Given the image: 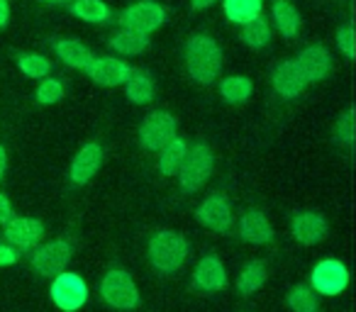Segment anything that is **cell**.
<instances>
[{
	"label": "cell",
	"mask_w": 356,
	"mask_h": 312,
	"mask_svg": "<svg viewBox=\"0 0 356 312\" xmlns=\"http://www.w3.org/2000/svg\"><path fill=\"white\" fill-rule=\"evenodd\" d=\"M186 66L193 81L208 85L222 71V49L208 35H195L186 44Z\"/></svg>",
	"instance_id": "6da1fadb"
},
{
	"label": "cell",
	"mask_w": 356,
	"mask_h": 312,
	"mask_svg": "<svg viewBox=\"0 0 356 312\" xmlns=\"http://www.w3.org/2000/svg\"><path fill=\"white\" fill-rule=\"evenodd\" d=\"M188 258V242L173 229H159L149 242V261L163 276H171Z\"/></svg>",
	"instance_id": "7a4b0ae2"
},
{
	"label": "cell",
	"mask_w": 356,
	"mask_h": 312,
	"mask_svg": "<svg viewBox=\"0 0 356 312\" xmlns=\"http://www.w3.org/2000/svg\"><path fill=\"white\" fill-rule=\"evenodd\" d=\"M210 174H213V151L208 144H195L188 149L184 164L178 169V183L186 193H195L208 183Z\"/></svg>",
	"instance_id": "3957f363"
},
{
	"label": "cell",
	"mask_w": 356,
	"mask_h": 312,
	"mask_svg": "<svg viewBox=\"0 0 356 312\" xmlns=\"http://www.w3.org/2000/svg\"><path fill=\"white\" fill-rule=\"evenodd\" d=\"M100 295L115 310H134L139 305V290L132 276L122 268H113L100 281Z\"/></svg>",
	"instance_id": "277c9868"
},
{
	"label": "cell",
	"mask_w": 356,
	"mask_h": 312,
	"mask_svg": "<svg viewBox=\"0 0 356 312\" xmlns=\"http://www.w3.org/2000/svg\"><path fill=\"white\" fill-rule=\"evenodd\" d=\"M49 293L54 305L64 312H76L88 302V286H86V281L79 273L61 271L59 276H54Z\"/></svg>",
	"instance_id": "5b68a950"
},
{
	"label": "cell",
	"mask_w": 356,
	"mask_h": 312,
	"mask_svg": "<svg viewBox=\"0 0 356 312\" xmlns=\"http://www.w3.org/2000/svg\"><path fill=\"white\" fill-rule=\"evenodd\" d=\"M120 22H122V30L139 32V35L149 37L154 30H159L166 22V10L154 0H139V3L129 6L127 10H122Z\"/></svg>",
	"instance_id": "8992f818"
},
{
	"label": "cell",
	"mask_w": 356,
	"mask_h": 312,
	"mask_svg": "<svg viewBox=\"0 0 356 312\" xmlns=\"http://www.w3.org/2000/svg\"><path fill=\"white\" fill-rule=\"evenodd\" d=\"M310 286L315 293L320 295H327V297H334L339 293L346 290L349 286V271L341 261L337 258H325L320 261L310 273Z\"/></svg>",
	"instance_id": "52a82bcc"
},
{
	"label": "cell",
	"mask_w": 356,
	"mask_h": 312,
	"mask_svg": "<svg viewBox=\"0 0 356 312\" xmlns=\"http://www.w3.org/2000/svg\"><path fill=\"white\" fill-rule=\"evenodd\" d=\"M171 139H176V117L171 113H152L139 127V144L147 151H161Z\"/></svg>",
	"instance_id": "ba28073f"
},
{
	"label": "cell",
	"mask_w": 356,
	"mask_h": 312,
	"mask_svg": "<svg viewBox=\"0 0 356 312\" xmlns=\"http://www.w3.org/2000/svg\"><path fill=\"white\" fill-rule=\"evenodd\" d=\"M71 261V244L64 239H56L44 247H40L32 256V268L40 276H59L61 271H66Z\"/></svg>",
	"instance_id": "9c48e42d"
},
{
	"label": "cell",
	"mask_w": 356,
	"mask_h": 312,
	"mask_svg": "<svg viewBox=\"0 0 356 312\" xmlns=\"http://www.w3.org/2000/svg\"><path fill=\"white\" fill-rule=\"evenodd\" d=\"M195 217H198V222L203 224V227L213 229V232H220V234L229 232L234 224V215H232V208H229L227 198L218 193L205 198L203 203L198 205Z\"/></svg>",
	"instance_id": "30bf717a"
},
{
	"label": "cell",
	"mask_w": 356,
	"mask_h": 312,
	"mask_svg": "<svg viewBox=\"0 0 356 312\" xmlns=\"http://www.w3.org/2000/svg\"><path fill=\"white\" fill-rule=\"evenodd\" d=\"M86 71H88V76L95 83L105 85V88H115V85L127 83V79L132 76V66L120 59H113V56H100V59L95 56Z\"/></svg>",
	"instance_id": "8fae6325"
},
{
	"label": "cell",
	"mask_w": 356,
	"mask_h": 312,
	"mask_svg": "<svg viewBox=\"0 0 356 312\" xmlns=\"http://www.w3.org/2000/svg\"><path fill=\"white\" fill-rule=\"evenodd\" d=\"M193 286L200 293H220L227 288V271L218 256H203L193 271Z\"/></svg>",
	"instance_id": "7c38bea8"
},
{
	"label": "cell",
	"mask_w": 356,
	"mask_h": 312,
	"mask_svg": "<svg viewBox=\"0 0 356 312\" xmlns=\"http://www.w3.org/2000/svg\"><path fill=\"white\" fill-rule=\"evenodd\" d=\"M291 232L296 237V242L312 247V244L325 242L330 224H327V220L320 213H298L291 222Z\"/></svg>",
	"instance_id": "4fadbf2b"
},
{
	"label": "cell",
	"mask_w": 356,
	"mask_h": 312,
	"mask_svg": "<svg viewBox=\"0 0 356 312\" xmlns=\"http://www.w3.org/2000/svg\"><path fill=\"white\" fill-rule=\"evenodd\" d=\"M44 237V224L35 217H10L6 224V239L15 249H32Z\"/></svg>",
	"instance_id": "5bb4252c"
},
{
	"label": "cell",
	"mask_w": 356,
	"mask_h": 312,
	"mask_svg": "<svg viewBox=\"0 0 356 312\" xmlns=\"http://www.w3.org/2000/svg\"><path fill=\"white\" fill-rule=\"evenodd\" d=\"M100 164H103V149L100 144H86L71 161V181L76 186H86L93 181V176L98 174Z\"/></svg>",
	"instance_id": "9a60e30c"
},
{
	"label": "cell",
	"mask_w": 356,
	"mask_h": 312,
	"mask_svg": "<svg viewBox=\"0 0 356 312\" xmlns=\"http://www.w3.org/2000/svg\"><path fill=\"white\" fill-rule=\"evenodd\" d=\"M296 64H298V69H300V74L305 76L307 83L327 79V74H330V69H332L330 51H327L325 47H307V49H302L300 54H298Z\"/></svg>",
	"instance_id": "2e32d148"
},
{
	"label": "cell",
	"mask_w": 356,
	"mask_h": 312,
	"mask_svg": "<svg viewBox=\"0 0 356 312\" xmlns=\"http://www.w3.org/2000/svg\"><path fill=\"white\" fill-rule=\"evenodd\" d=\"M271 83H273V90L283 98H298V95L305 90L307 81L305 76L300 74L296 61H283L273 69V76H271Z\"/></svg>",
	"instance_id": "e0dca14e"
},
{
	"label": "cell",
	"mask_w": 356,
	"mask_h": 312,
	"mask_svg": "<svg viewBox=\"0 0 356 312\" xmlns=\"http://www.w3.org/2000/svg\"><path fill=\"white\" fill-rule=\"evenodd\" d=\"M239 232H242V237L247 239L249 244H257V247L268 244L273 239V227L261 210H249V213H244L242 220H239Z\"/></svg>",
	"instance_id": "ac0fdd59"
},
{
	"label": "cell",
	"mask_w": 356,
	"mask_h": 312,
	"mask_svg": "<svg viewBox=\"0 0 356 312\" xmlns=\"http://www.w3.org/2000/svg\"><path fill=\"white\" fill-rule=\"evenodd\" d=\"M54 51L66 66H71V69H83L86 71L90 66V61L95 59L93 51L76 40H59L54 44Z\"/></svg>",
	"instance_id": "d6986e66"
},
{
	"label": "cell",
	"mask_w": 356,
	"mask_h": 312,
	"mask_svg": "<svg viewBox=\"0 0 356 312\" xmlns=\"http://www.w3.org/2000/svg\"><path fill=\"white\" fill-rule=\"evenodd\" d=\"M271 20H273V25H276V30L281 32L283 37H288V40L300 32V15H298V10L288 0H273Z\"/></svg>",
	"instance_id": "ffe728a7"
},
{
	"label": "cell",
	"mask_w": 356,
	"mask_h": 312,
	"mask_svg": "<svg viewBox=\"0 0 356 312\" xmlns=\"http://www.w3.org/2000/svg\"><path fill=\"white\" fill-rule=\"evenodd\" d=\"M264 0H222L225 17L234 25H247L261 15Z\"/></svg>",
	"instance_id": "44dd1931"
},
{
	"label": "cell",
	"mask_w": 356,
	"mask_h": 312,
	"mask_svg": "<svg viewBox=\"0 0 356 312\" xmlns=\"http://www.w3.org/2000/svg\"><path fill=\"white\" fill-rule=\"evenodd\" d=\"M110 49L118 51V54H122V56H137L149 49V37L139 35V32L120 30L110 37Z\"/></svg>",
	"instance_id": "7402d4cb"
},
{
	"label": "cell",
	"mask_w": 356,
	"mask_h": 312,
	"mask_svg": "<svg viewBox=\"0 0 356 312\" xmlns=\"http://www.w3.org/2000/svg\"><path fill=\"white\" fill-rule=\"evenodd\" d=\"M186 154H188V144L184 139H171L166 147L161 149V156H159V171L163 176H176L181 164H184Z\"/></svg>",
	"instance_id": "603a6c76"
},
{
	"label": "cell",
	"mask_w": 356,
	"mask_h": 312,
	"mask_svg": "<svg viewBox=\"0 0 356 312\" xmlns=\"http://www.w3.org/2000/svg\"><path fill=\"white\" fill-rule=\"evenodd\" d=\"M124 93H127L129 103L134 105H147L154 100V81L144 71H132V76L124 83Z\"/></svg>",
	"instance_id": "cb8c5ba5"
},
{
	"label": "cell",
	"mask_w": 356,
	"mask_h": 312,
	"mask_svg": "<svg viewBox=\"0 0 356 312\" xmlns=\"http://www.w3.org/2000/svg\"><path fill=\"white\" fill-rule=\"evenodd\" d=\"M71 13L79 20L90 22V25H105L110 22V8L103 0H74L71 3Z\"/></svg>",
	"instance_id": "d4e9b609"
},
{
	"label": "cell",
	"mask_w": 356,
	"mask_h": 312,
	"mask_svg": "<svg viewBox=\"0 0 356 312\" xmlns=\"http://www.w3.org/2000/svg\"><path fill=\"white\" fill-rule=\"evenodd\" d=\"M264 283H266V266H264V261H249L237 278V290L242 295H254V293L261 290Z\"/></svg>",
	"instance_id": "484cf974"
},
{
	"label": "cell",
	"mask_w": 356,
	"mask_h": 312,
	"mask_svg": "<svg viewBox=\"0 0 356 312\" xmlns=\"http://www.w3.org/2000/svg\"><path fill=\"white\" fill-rule=\"evenodd\" d=\"M252 90H254V85L247 76H229V79H225L222 83H220L222 98L232 105L247 103V100L252 98Z\"/></svg>",
	"instance_id": "4316f807"
},
{
	"label": "cell",
	"mask_w": 356,
	"mask_h": 312,
	"mask_svg": "<svg viewBox=\"0 0 356 312\" xmlns=\"http://www.w3.org/2000/svg\"><path fill=\"white\" fill-rule=\"evenodd\" d=\"M242 40H244V44L252 47V49H264V47L268 44V40H271V27L259 15V17H254L252 22L242 25Z\"/></svg>",
	"instance_id": "83f0119b"
},
{
	"label": "cell",
	"mask_w": 356,
	"mask_h": 312,
	"mask_svg": "<svg viewBox=\"0 0 356 312\" xmlns=\"http://www.w3.org/2000/svg\"><path fill=\"white\" fill-rule=\"evenodd\" d=\"M288 307L293 312H320V300L310 286H293L288 293Z\"/></svg>",
	"instance_id": "f1b7e54d"
},
{
	"label": "cell",
	"mask_w": 356,
	"mask_h": 312,
	"mask_svg": "<svg viewBox=\"0 0 356 312\" xmlns=\"http://www.w3.org/2000/svg\"><path fill=\"white\" fill-rule=\"evenodd\" d=\"M17 66L30 79H47V74L51 71V61L42 54H20L17 56Z\"/></svg>",
	"instance_id": "f546056e"
},
{
	"label": "cell",
	"mask_w": 356,
	"mask_h": 312,
	"mask_svg": "<svg viewBox=\"0 0 356 312\" xmlns=\"http://www.w3.org/2000/svg\"><path fill=\"white\" fill-rule=\"evenodd\" d=\"M64 98V85L59 83L56 79H44L37 88V100L42 105H54Z\"/></svg>",
	"instance_id": "4dcf8cb0"
},
{
	"label": "cell",
	"mask_w": 356,
	"mask_h": 312,
	"mask_svg": "<svg viewBox=\"0 0 356 312\" xmlns=\"http://www.w3.org/2000/svg\"><path fill=\"white\" fill-rule=\"evenodd\" d=\"M334 137H337V142L346 144V147H351V144H354V137H356L354 110H346V113L339 117V122H337V127H334Z\"/></svg>",
	"instance_id": "1f68e13d"
},
{
	"label": "cell",
	"mask_w": 356,
	"mask_h": 312,
	"mask_svg": "<svg viewBox=\"0 0 356 312\" xmlns=\"http://www.w3.org/2000/svg\"><path fill=\"white\" fill-rule=\"evenodd\" d=\"M354 27L351 25H341L339 30H337V47L341 49V54L346 56V59H354L356 54V40H354Z\"/></svg>",
	"instance_id": "d6a6232c"
},
{
	"label": "cell",
	"mask_w": 356,
	"mask_h": 312,
	"mask_svg": "<svg viewBox=\"0 0 356 312\" xmlns=\"http://www.w3.org/2000/svg\"><path fill=\"white\" fill-rule=\"evenodd\" d=\"M17 258H20V254H17L15 247H10V244H0V266H13Z\"/></svg>",
	"instance_id": "836d02e7"
},
{
	"label": "cell",
	"mask_w": 356,
	"mask_h": 312,
	"mask_svg": "<svg viewBox=\"0 0 356 312\" xmlns=\"http://www.w3.org/2000/svg\"><path fill=\"white\" fill-rule=\"evenodd\" d=\"M13 217V205L6 193H0V224H8Z\"/></svg>",
	"instance_id": "e575fe53"
},
{
	"label": "cell",
	"mask_w": 356,
	"mask_h": 312,
	"mask_svg": "<svg viewBox=\"0 0 356 312\" xmlns=\"http://www.w3.org/2000/svg\"><path fill=\"white\" fill-rule=\"evenodd\" d=\"M8 20H10V3L0 0V27H6Z\"/></svg>",
	"instance_id": "d590c367"
},
{
	"label": "cell",
	"mask_w": 356,
	"mask_h": 312,
	"mask_svg": "<svg viewBox=\"0 0 356 312\" xmlns=\"http://www.w3.org/2000/svg\"><path fill=\"white\" fill-rule=\"evenodd\" d=\"M6 169H8V154H6V147H0V181L6 176Z\"/></svg>",
	"instance_id": "8d00e7d4"
},
{
	"label": "cell",
	"mask_w": 356,
	"mask_h": 312,
	"mask_svg": "<svg viewBox=\"0 0 356 312\" xmlns=\"http://www.w3.org/2000/svg\"><path fill=\"white\" fill-rule=\"evenodd\" d=\"M218 0H193L191 6H193V10H205V8H210V6H215Z\"/></svg>",
	"instance_id": "74e56055"
},
{
	"label": "cell",
	"mask_w": 356,
	"mask_h": 312,
	"mask_svg": "<svg viewBox=\"0 0 356 312\" xmlns=\"http://www.w3.org/2000/svg\"><path fill=\"white\" fill-rule=\"evenodd\" d=\"M42 3H49V6H71L74 0H42Z\"/></svg>",
	"instance_id": "f35d334b"
}]
</instances>
